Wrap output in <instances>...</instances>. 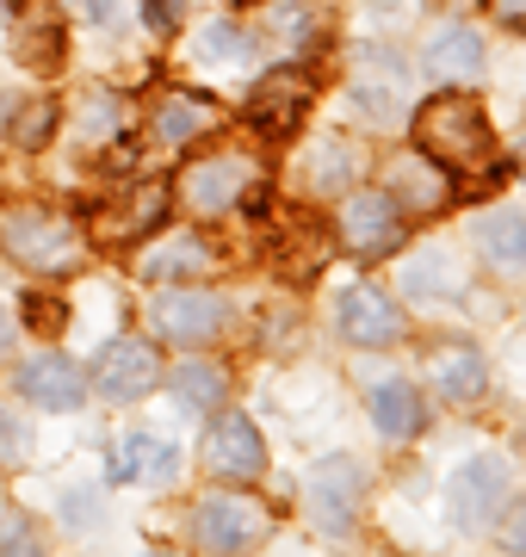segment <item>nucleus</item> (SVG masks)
<instances>
[{"label":"nucleus","instance_id":"f257e3e1","mask_svg":"<svg viewBox=\"0 0 526 557\" xmlns=\"http://www.w3.org/2000/svg\"><path fill=\"white\" fill-rule=\"evenodd\" d=\"M415 149L440 161L446 174H489L496 161V131H489L484 106L465 94H440L415 112Z\"/></svg>","mask_w":526,"mask_h":557},{"label":"nucleus","instance_id":"f03ea898","mask_svg":"<svg viewBox=\"0 0 526 557\" xmlns=\"http://www.w3.org/2000/svg\"><path fill=\"white\" fill-rule=\"evenodd\" d=\"M0 248L20 260V267H32V273H75L87 255L82 230L62 218V211H13V218L0 223Z\"/></svg>","mask_w":526,"mask_h":557},{"label":"nucleus","instance_id":"7ed1b4c3","mask_svg":"<svg viewBox=\"0 0 526 557\" xmlns=\"http://www.w3.org/2000/svg\"><path fill=\"white\" fill-rule=\"evenodd\" d=\"M254 161L248 156H211V161H192L180 174V199L192 218H223V211H236L242 193H254Z\"/></svg>","mask_w":526,"mask_h":557},{"label":"nucleus","instance_id":"20e7f679","mask_svg":"<svg viewBox=\"0 0 526 557\" xmlns=\"http://www.w3.org/2000/svg\"><path fill=\"white\" fill-rule=\"evenodd\" d=\"M446 508L465 533H484L489 520L508 508V465L502 458H465L452 478H446Z\"/></svg>","mask_w":526,"mask_h":557},{"label":"nucleus","instance_id":"39448f33","mask_svg":"<svg viewBox=\"0 0 526 557\" xmlns=\"http://www.w3.org/2000/svg\"><path fill=\"white\" fill-rule=\"evenodd\" d=\"M341 242L353 248L360 260H378L403 242V211L390 193H353L341 199Z\"/></svg>","mask_w":526,"mask_h":557},{"label":"nucleus","instance_id":"423d86ee","mask_svg":"<svg viewBox=\"0 0 526 557\" xmlns=\"http://www.w3.org/2000/svg\"><path fill=\"white\" fill-rule=\"evenodd\" d=\"M155 379H162V359H155V347L142 335L112 341L100 354V366H93V384H100V397H112V403H137L142 391H155Z\"/></svg>","mask_w":526,"mask_h":557},{"label":"nucleus","instance_id":"0eeeda50","mask_svg":"<svg viewBox=\"0 0 526 557\" xmlns=\"http://www.w3.org/2000/svg\"><path fill=\"white\" fill-rule=\"evenodd\" d=\"M360 496H365V478H360V465H353V458H323V465L304 478L310 515H316V527H328V533L353 527V508H360Z\"/></svg>","mask_w":526,"mask_h":557},{"label":"nucleus","instance_id":"6e6552de","mask_svg":"<svg viewBox=\"0 0 526 557\" xmlns=\"http://www.w3.org/2000/svg\"><path fill=\"white\" fill-rule=\"evenodd\" d=\"M261 533H266V508L248 496H204L199 515H192V539L211 545V552H236Z\"/></svg>","mask_w":526,"mask_h":557},{"label":"nucleus","instance_id":"1a4fd4ad","mask_svg":"<svg viewBox=\"0 0 526 557\" xmlns=\"http://www.w3.org/2000/svg\"><path fill=\"white\" fill-rule=\"evenodd\" d=\"M204 465L229 483H254L266 471V446H261V428L248 416H223L204 440Z\"/></svg>","mask_w":526,"mask_h":557},{"label":"nucleus","instance_id":"9d476101","mask_svg":"<svg viewBox=\"0 0 526 557\" xmlns=\"http://www.w3.org/2000/svg\"><path fill=\"white\" fill-rule=\"evenodd\" d=\"M155 329L174 335L180 347H199L223 329V298H211V292H162L155 298Z\"/></svg>","mask_w":526,"mask_h":557},{"label":"nucleus","instance_id":"9b49d317","mask_svg":"<svg viewBox=\"0 0 526 557\" xmlns=\"http://www.w3.org/2000/svg\"><path fill=\"white\" fill-rule=\"evenodd\" d=\"M335 322H341L347 341H360V347H385V341L403 335V317L390 310L385 292H372V285H353V292H341V304H335Z\"/></svg>","mask_w":526,"mask_h":557},{"label":"nucleus","instance_id":"f8f14e48","mask_svg":"<svg viewBox=\"0 0 526 557\" xmlns=\"http://www.w3.org/2000/svg\"><path fill=\"white\" fill-rule=\"evenodd\" d=\"M304 106H310V75L279 69V75L261 81V94H254V106H248V119L261 124L266 137H291L298 119H304Z\"/></svg>","mask_w":526,"mask_h":557},{"label":"nucleus","instance_id":"ddd939ff","mask_svg":"<svg viewBox=\"0 0 526 557\" xmlns=\"http://www.w3.org/2000/svg\"><path fill=\"white\" fill-rule=\"evenodd\" d=\"M20 391H25V403H38V409H75V403L87 397V379L62 354H38V359L20 366Z\"/></svg>","mask_w":526,"mask_h":557},{"label":"nucleus","instance_id":"4468645a","mask_svg":"<svg viewBox=\"0 0 526 557\" xmlns=\"http://www.w3.org/2000/svg\"><path fill=\"white\" fill-rule=\"evenodd\" d=\"M427 69L434 81H477L484 75V38L471 32V25H440L434 38H427Z\"/></svg>","mask_w":526,"mask_h":557},{"label":"nucleus","instance_id":"2eb2a0df","mask_svg":"<svg viewBox=\"0 0 526 557\" xmlns=\"http://www.w3.org/2000/svg\"><path fill=\"white\" fill-rule=\"evenodd\" d=\"M162 218H167V186L149 180V186L130 193L112 218L93 223V236H100V242H137V236H149V230H162Z\"/></svg>","mask_w":526,"mask_h":557},{"label":"nucleus","instance_id":"dca6fc26","mask_svg":"<svg viewBox=\"0 0 526 557\" xmlns=\"http://www.w3.org/2000/svg\"><path fill=\"white\" fill-rule=\"evenodd\" d=\"M385 193L397 199V211H415V218H422V211H440L452 186H446V168H440V161H397Z\"/></svg>","mask_w":526,"mask_h":557},{"label":"nucleus","instance_id":"f3484780","mask_svg":"<svg viewBox=\"0 0 526 557\" xmlns=\"http://www.w3.org/2000/svg\"><path fill=\"white\" fill-rule=\"evenodd\" d=\"M434 384H440V397H452V403H477L484 384H489L484 354H477V347H440V354H434Z\"/></svg>","mask_w":526,"mask_h":557},{"label":"nucleus","instance_id":"a211bd4d","mask_svg":"<svg viewBox=\"0 0 526 557\" xmlns=\"http://www.w3.org/2000/svg\"><path fill=\"white\" fill-rule=\"evenodd\" d=\"M142 278H192V273H211V248L199 236H167L162 248H142L137 260Z\"/></svg>","mask_w":526,"mask_h":557},{"label":"nucleus","instance_id":"6ab92c4d","mask_svg":"<svg viewBox=\"0 0 526 557\" xmlns=\"http://www.w3.org/2000/svg\"><path fill=\"white\" fill-rule=\"evenodd\" d=\"M372 421H378L385 440H415L422 421H427V409H422V397H415L409 384H378V391H372Z\"/></svg>","mask_w":526,"mask_h":557},{"label":"nucleus","instance_id":"aec40b11","mask_svg":"<svg viewBox=\"0 0 526 557\" xmlns=\"http://www.w3.org/2000/svg\"><path fill=\"white\" fill-rule=\"evenodd\" d=\"M477 248L489 255V267L521 273L526 267V218L521 211H496V218H484L477 223Z\"/></svg>","mask_w":526,"mask_h":557},{"label":"nucleus","instance_id":"412c9836","mask_svg":"<svg viewBox=\"0 0 526 557\" xmlns=\"http://www.w3.org/2000/svg\"><path fill=\"white\" fill-rule=\"evenodd\" d=\"M217 106L211 100H192V94H167L162 106H155V131H162L167 143H192L204 137V131H217Z\"/></svg>","mask_w":526,"mask_h":557},{"label":"nucleus","instance_id":"4be33fe9","mask_svg":"<svg viewBox=\"0 0 526 557\" xmlns=\"http://www.w3.org/2000/svg\"><path fill=\"white\" fill-rule=\"evenodd\" d=\"M167 483L174 478V446H162V440H149V434H130L118 446V483Z\"/></svg>","mask_w":526,"mask_h":557},{"label":"nucleus","instance_id":"5701e85b","mask_svg":"<svg viewBox=\"0 0 526 557\" xmlns=\"http://www.w3.org/2000/svg\"><path fill=\"white\" fill-rule=\"evenodd\" d=\"M223 391H229V379H223L211 359H186L180 372H174V397L186 409H223Z\"/></svg>","mask_w":526,"mask_h":557},{"label":"nucleus","instance_id":"b1692460","mask_svg":"<svg viewBox=\"0 0 526 557\" xmlns=\"http://www.w3.org/2000/svg\"><path fill=\"white\" fill-rule=\"evenodd\" d=\"M403 285L415 292V298H427V292H459L465 285V273L452 267V255H422L403 267Z\"/></svg>","mask_w":526,"mask_h":557},{"label":"nucleus","instance_id":"393cba45","mask_svg":"<svg viewBox=\"0 0 526 557\" xmlns=\"http://www.w3.org/2000/svg\"><path fill=\"white\" fill-rule=\"evenodd\" d=\"M192 50H199V62H211V69H236V62H248V38L236 32V25H204Z\"/></svg>","mask_w":526,"mask_h":557},{"label":"nucleus","instance_id":"a878e982","mask_svg":"<svg viewBox=\"0 0 526 557\" xmlns=\"http://www.w3.org/2000/svg\"><path fill=\"white\" fill-rule=\"evenodd\" d=\"M13 137L25 143V149H43V143L57 137V100H32V106H20V119L7 124Z\"/></svg>","mask_w":526,"mask_h":557},{"label":"nucleus","instance_id":"bb28decb","mask_svg":"<svg viewBox=\"0 0 526 557\" xmlns=\"http://www.w3.org/2000/svg\"><path fill=\"white\" fill-rule=\"evenodd\" d=\"M57 57H62L57 25H25L20 32V62L25 69H57Z\"/></svg>","mask_w":526,"mask_h":557},{"label":"nucleus","instance_id":"cd10ccee","mask_svg":"<svg viewBox=\"0 0 526 557\" xmlns=\"http://www.w3.org/2000/svg\"><path fill=\"white\" fill-rule=\"evenodd\" d=\"M82 124H87V137H93V143H100V137H112V131L124 124V100H118V94H87Z\"/></svg>","mask_w":526,"mask_h":557},{"label":"nucleus","instance_id":"c85d7f7f","mask_svg":"<svg viewBox=\"0 0 526 557\" xmlns=\"http://www.w3.org/2000/svg\"><path fill=\"white\" fill-rule=\"evenodd\" d=\"M335 174H353V156H347L341 143H323V149H316V186H323V193H335Z\"/></svg>","mask_w":526,"mask_h":557},{"label":"nucleus","instance_id":"c756f323","mask_svg":"<svg viewBox=\"0 0 526 557\" xmlns=\"http://www.w3.org/2000/svg\"><path fill=\"white\" fill-rule=\"evenodd\" d=\"M25 458V421L13 409H0V465H20Z\"/></svg>","mask_w":526,"mask_h":557},{"label":"nucleus","instance_id":"7c9ffc66","mask_svg":"<svg viewBox=\"0 0 526 557\" xmlns=\"http://www.w3.org/2000/svg\"><path fill=\"white\" fill-rule=\"evenodd\" d=\"M68 13H82L87 25H118L124 20V0H68Z\"/></svg>","mask_w":526,"mask_h":557},{"label":"nucleus","instance_id":"2f4dec72","mask_svg":"<svg viewBox=\"0 0 526 557\" xmlns=\"http://www.w3.org/2000/svg\"><path fill=\"white\" fill-rule=\"evenodd\" d=\"M0 552H38V533H32L20 515H7L0 520Z\"/></svg>","mask_w":526,"mask_h":557},{"label":"nucleus","instance_id":"473e14b6","mask_svg":"<svg viewBox=\"0 0 526 557\" xmlns=\"http://www.w3.org/2000/svg\"><path fill=\"white\" fill-rule=\"evenodd\" d=\"M25 310H32V329H50V335L62 329V304H50V298H25Z\"/></svg>","mask_w":526,"mask_h":557},{"label":"nucleus","instance_id":"72a5a7b5","mask_svg":"<svg viewBox=\"0 0 526 557\" xmlns=\"http://www.w3.org/2000/svg\"><path fill=\"white\" fill-rule=\"evenodd\" d=\"M62 520H68V527H87V520H100V502L93 496H68L62 502Z\"/></svg>","mask_w":526,"mask_h":557},{"label":"nucleus","instance_id":"f704fd0d","mask_svg":"<svg viewBox=\"0 0 526 557\" xmlns=\"http://www.w3.org/2000/svg\"><path fill=\"white\" fill-rule=\"evenodd\" d=\"M496 13H502L508 25H521V32H526V0H496Z\"/></svg>","mask_w":526,"mask_h":557},{"label":"nucleus","instance_id":"c9c22d12","mask_svg":"<svg viewBox=\"0 0 526 557\" xmlns=\"http://www.w3.org/2000/svg\"><path fill=\"white\" fill-rule=\"evenodd\" d=\"M508 539H514V545H521V552H526V508H521V515H514V527H508Z\"/></svg>","mask_w":526,"mask_h":557},{"label":"nucleus","instance_id":"e433bc0d","mask_svg":"<svg viewBox=\"0 0 526 557\" xmlns=\"http://www.w3.org/2000/svg\"><path fill=\"white\" fill-rule=\"evenodd\" d=\"M7 347H13V317L0 310V354H7Z\"/></svg>","mask_w":526,"mask_h":557},{"label":"nucleus","instance_id":"4c0bfd02","mask_svg":"<svg viewBox=\"0 0 526 557\" xmlns=\"http://www.w3.org/2000/svg\"><path fill=\"white\" fill-rule=\"evenodd\" d=\"M13 124V94H0V131Z\"/></svg>","mask_w":526,"mask_h":557},{"label":"nucleus","instance_id":"58836bf2","mask_svg":"<svg viewBox=\"0 0 526 557\" xmlns=\"http://www.w3.org/2000/svg\"><path fill=\"white\" fill-rule=\"evenodd\" d=\"M7 13H13V0H0V20H7Z\"/></svg>","mask_w":526,"mask_h":557}]
</instances>
